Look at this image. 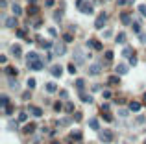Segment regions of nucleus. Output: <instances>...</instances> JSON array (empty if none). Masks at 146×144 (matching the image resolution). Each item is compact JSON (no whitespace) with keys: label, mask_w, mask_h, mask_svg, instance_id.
Wrapping results in <instances>:
<instances>
[{"label":"nucleus","mask_w":146,"mask_h":144,"mask_svg":"<svg viewBox=\"0 0 146 144\" xmlns=\"http://www.w3.org/2000/svg\"><path fill=\"white\" fill-rule=\"evenodd\" d=\"M74 61H76V65H83L85 63V54H83L81 48H74Z\"/></svg>","instance_id":"1"},{"label":"nucleus","mask_w":146,"mask_h":144,"mask_svg":"<svg viewBox=\"0 0 146 144\" xmlns=\"http://www.w3.org/2000/svg\"><path fill=\"white\" fill-rule=\"evenodd\" d=\"M105 22H107V15H105V13H102V15H98V17H96L94 26H96L98 30H102V28L105 26Z\"/></svg>","instance_id":"2"},{"label":"nucleus","mask_w":146,"mask_h":144,"mask_svg":"<svg viewBox=\"0 0 146 144\" xmlns=\"http://www.w3.org/2000/svg\"><path fill=\"white\" fill-rule=\"evenodd\" d=\"M26 65H28V68H30V70H41V68L44 67V61L37 59V61H32V63H26Z\"/></svg>","instance_id":"3"},{"label":"nucleus","mask_w":146,"mask_h":144,"mask_svg":"<svg viewBox=\"0 0 146 144\" xmlns=\"http://www.w3.org/2000/svg\"><path fill=\"white\" fill-rule=\"evenodd\" d=\"M98 139L102 140V142H105V144H107V142H111V140H113V133H111V131H100Z\"/></svg>","instance_id":"4"},{"label":"nucleus","mask_w":146,"mask_h":144,"mask_svg":"<svg viewBox=\"0 0 146 144\" xmlns=\"http://www.w3.org/2000/svg\"><path fill=\"white\" fill-rule=\"evenodd\" d=\"M100 72H102V65H100V63H93V65L89 67V74L91 76H96V74H100Z\"/></svg>","instance_id":"5"},{"label":"nucleus","mask_w":146,"mask_h":144,"mask_svg":"<svg viewBox=\"0 0 146 144\" xmlns=\"http://www.w3.org/2000/svg\"><path fill=\"white\" fill-rule=\"evenodd\" d=\"M4 24L7 28H15L17 26V15H15V17H6L4 19Z\"/></svg>","instance_id":"6"},{"label":"nucleus","mask_w":146,"mask_h":144,"mask_svg":"<svg viewBox=\"0 0 146 144\" xmlns=\"http://www.w3.org/2000/svg\"><path fill=\"white\" fill-rule=\"evenodd\" d=\"M65 52H67V48H65V44H63V43L54 44V54H56V55H63Z\"/></svg>","instance_id":"7"},{"label":"nucleus","mask_w":146,"mask_h":144,"mask_svg":"<svg viewBox=\"0 0 146 144\" xmlns=\"http://www.w3.org/2000/svg\"><path fill=\"white\" fill-rule=\"evenodd\" d=\"M87 46H93L94 48V50H102V43H100V41H94V39H89V41H87Z\"/></svg>","instance_id":"8"},{"label":"nucleus","mask_w":146,"mask_h":144,"mask_svg":"<svg viewBox=\"0 0 146 144\" xmlns=\"http://www.w3.org/2000/svg\"><path fill=\"white\" fill-rule=\"evenodd\" d=\"M39 59V54L37 52H28L26 54V63H32V61H37Z\"/></svg>","instance_id":"9"},{"label":"nucleus","mask_w":146,"mask_h":144,"mask_svg":"<svg viewBox=\"0 0 146 144\" xmlns=\"http://www.w3.org/2000/svg\"><path fill=\"white\" fill-rule=\"evenodd\" d=\"M115 72H117V74H126V72H128V65H124V63H118L117 68H115Z\"/></svg>","instance_id":"10"},{"label":"nucleus","mask_w":146,"mask_h":144,"mask_svg":"<svg viewBox=\"0 0 146 144\" xmlns=\"http://www.w3.org/2000/svg\"><path fill=\"white\" fill-rule=\"evenodd\" d=\"M30 113H32L33 116H37V118H39V116H43V109H41V107H35V105H32V107H30Z\"/></svg>","instance_id":"11"},{"label":"nucleus","mask_w":146,"mask_h":144,"mask_svg":"<svg viewBox=\"0 0 146 144\" xmlns=\"http://www.w3.org/2000/svg\"><path fill=\"white\" fill-rule=\"evenodd\" d=\"M50 72H52V76H56V78H59V76H61V72H63V68H61L59 65H54V67L50 68Z\"/></svg>","instance_id":"12"},{"label":"nucleus","mask_w":146,"mask_h":144,"mask_svg":"<svg viewBox=\"0 0 146 144\" xmlns=\"http://www.w3.org/2000/svg\"><path fill=\"white\" fill-rule=\"evenodd\" d=\"M89 127H91V129H94V131H98L100 129V122H98L96 118H91L89 120Z\"/></svg>","instance_id":"13"},{"label":"nucleus","mask_w":146,"mask_h":144,"mask_svg":"<svg viewBox=\"0 0 146 144\" xmlns=\"http://www.w3.org/2000/svg\"><path fill=\"white\" fill-rule=\"evenodd\" d=\"M120 20H122V24H131V15L122 13V15H120Z\"/></svg>","instance_id":"14"},{"label":"nucleus","mask_w":146,"mask_h":144,"mask_svg":"<svg viewBox=\"0 0 146 144\" xmlns=\"http://www.w3.org/2000/svg\"><path fill=\"white\" fill-rule=\"evenodd\" d=\"M11 54L15 55V57H20V55H22V50H20V46H17V44H15V46H11Z\"/></svg>","instance_id":"15"},{"label":"nucleus","mask_w":146,"mask_h":144,"mask_svg":"<svg viewBox=\"0 0 146 144\" xmlns=\"http://www.w3.org/2000/svg\"><path fill=\"white\" fill-rule=\"evenodd\" d=\"M39 44H41V48H44V50H50V48L54 46L50 41H43V39H39Z\"/></svg>","instance_id":"16"},{"label":"nucleus","mask_w":146,"mask_h":144,"mask_svg":"<svg viewBox=\"0 0 146 144\" xmlns=\"http://www.w3.org/2000/svg\"><path fill=\"white\" fill-rule=\"evenodd\" d=\"M139 109H141V103H139V102H131V103H129V111H133V113H137Z\"/></svg>","instance_id":"17"},{"label":"nucleus","mask_w":146,"mask_h":144,"mask_svg":"<svg viewBox=\"0 0 146 144\" xmlns=\"http://www.w3.org/2000/svg\"><path fill=\"white\" fill-rule=\"evenodd\" d=\"M80 98H81V102H85V103H93V96H87V94L80 92Z\"/></svg>","instance_id":"18"},{"label":"nucleus","mask_w":146,"mask_h":144,"mask_svg":"<svg viewBox=\"0 0 146 144\" xmlns=\"http://www.w3.org/2000/svg\"><path fill=\"white\" fill-rule=\"evenodd\" d=\"M11 11H13V15H17V17L22 13V9H20V6H19V4H13V6H11Z\"/></svg>","instance_id":"19"},{"label":"nucleus","mask_w":146,"mask_h":144,"mask_svg":"<svg viewBox=\"0 0 146 144\" xmlns=\"http://www.w3.org/2000/svg\"><path fill=\"white\" fill-rule=\"evenodd\" d=\"M46 91H48L50 94H54V92L57 91V85H56V83H46Z\"/></svg>","instance_id":"20"},{"label":"nucleus","mask_w":146,"mask_h":144,"mask_svg":"<svg viewBox=\"0 0 146 144\" xmlns=\"http://www.w3.org/2000/svg\"><path fill=\"white\" fill-rule=\"evenodd\" d=\"M28 13H30V15H37V13H39V7H37L35 4H32V6L28 7Z\"/></svg>","instance_id":"21"},{"label":"nucleus","mask_w":146,"mask_h":144,"mask_svg":"<svg viewBox=\"0 0 146 144\" xmlns=\"http://www.w3.org/2000/svg\"><path fill=\"white\" fill-rule=\"evenodd\" d=\"M6 74H11V76H17V68H15V67H6Z\"/></svg>","instance_id":"22"},{"label":"nucleus","mask_w":146,"mask_h":144,"mask_svg":"<svg viewBox=\"0 0 146 144\" xmlns=\"http://www.w3.org/2000/svg\"><path fill=\"white\" fill-rule=\"evenodd\" d=\"M115 41L120 43V44H122V43H126V35H124V33H118L117 37H115Z\"/></svg>","instance_id":"23"},{"label":"nucleus","mask_w":146,"mask_h":144,"mask_svg":"<svg viewBox=\"0 0 146 144\" xmlns=\"http://www.w3.org/2000/svg\"><path fill=\"white\" fill-rule=\"evenodd\" d=\"M70 139H72V140H80V139H81V133H80V131L70 133Z\"/></svg>","instance_id":"24"},{"label":"nucleus","mask_w":146,"mask_h":144,"mask_svg":"<svg viewBox=\"0 0 146 144\" xmlns=\"http://www.w3.org/2000/svg\"><path fill=\"white\" fill-rule=\"evenodd\" d=\"M131 28H133L135 33H141V26H139V22H133V24H131Z\"/></svg>","instance_id":"25"},{"label":"nucleus","mask_w":146,"mask_h":144,"mask_svg":"<svg viewBox=\"0 0 146 144\" xmlns=\"http://www.w3.org/2000/svg\"><path fill=\"white\" fill-rule=\"evenodd\" d=\"M139 13L142 15V17H146V4H141L139 6Z\"/></svg>","instance_id":"26"},{"label":"nucleus","mask_w":146,"mask_h":144,"mask_svg":"<svg viewBox=\"0 0 146 144\" xmlns=\"http://www.w3.org/2000/svg\"><path fill=\"white\" fill-rule=\"evenodd\" d=\"M61 19H63V13H61V11H56V13H54V20H61Z\"/></svg>","instance_id":"27"},{"label":"nucleus","mask_w":146,"mask_h":144,"mask_svg":"<svg viewBox=\"0 0 146 144\" xmlns=\"http://www.w3.org/2000/svg\"><path fill=\"white\" fill-rule=\"evenodd\" d=\"M70 122H72L70 118H63V120H61V122H57V126H68Z\"/></svg>","instance_id":"28"},{"label":"nucleus","mask_w":146,"mask_h":144,"mask_svg":"<svg viewBox=\"0 0 146 144\" xmlns=\"http://www.w3.org/2000/svg\"><path fill=\"white\" fill-rule=\"evenodd\" d=\"M104 57H105V61H111V59H113V52H111V50H107V52L104 54Z\"/></svg>","instance_id":"29"},{"label":"nucleus","mask_w":146,"mask_h":144,"mask_svg":"<svg viewBox=\"0 0 146 144\" xmlns=\"http://www.w3.org/2000/svg\"><path fill=\"white\" fill-rule=\"evenodd\" d=\"M100 111H102V113H107V111H109V103H102V105H100Z\"/></svg>","instance_id":"30"},{"label":"nucleus","mask_w":146,"mask_h":144,"mask_svg":"<svg viewBox=\"0 0 146 144\" xmlns=\"http://www.w3.org/2000/svg\"><path fill=\"white\" fill-rule=\"evenodd\" d=\"M83 85H85V81H83V79H76V87H78L80 91L83 89Z\"/></svg>","instance_id":"31"},{"label":"nucleus","mask_w":146,"mask_h":144,"mask_svg":"<svg viewBox=\"0 0 146 144\" xmlns=\"http://www.w3.org/2000/svg\"><path fill=\"white\" fill-rule=\"evenodd\" d=\"M104 120H105V122H113V116L109 115V111H107V113H104Z\"/></svg>","instance_id":"32"},{"label":"nucleus","mask_w":146,"mask_h":144,"mask_svg":"<svg viewBox=\"0 0 146 144\" xmlns=\"http://www.w3.org/2000/svg\"><path fill=\"white\" fill-rule=\"evenodd\" d=\"M33 129H35V126H33V124H30V126H26V127H24V133H32Z\"/></svg>","instance_id":"33"},{"label":"nucleus","mask_w":146,"mask_h":144,"mask_svg":"<svg viewBox=\"0 0 146 144\" xmlns=\"http://www.w3.org/2000/svg\"><path fill=\"white\" fill-rule=\"evenodd\" d=\"M72 39H74V37H72L70 33H65V35H63V41H65V43H70Z\"/></svg>","instance_id":"34"},{"label":"nucleus","mask_w":146,"mask_h":144,"mask_svg":"<svg viewBox=\"0 0 146 144\" xmlns=\"http://www.w3.org/2000/svg\"><path fill=\"white\" fill-rule=\"evenodd\" d=\"M26 120H28V115L26 113H20L19 115V122H26Z\"/></svg>","instance_id":"35"},{"label":"nucleus","mask_w":146,"mask_h":144,"mask_svg":"<svg viewBox=\"0 0 146 144\" xmlns=\"http://www.w3.org/2000/svg\"><path fill=\"white\" fill-rule=\"evenodd\" d=\"M65 111H67V113H72V111H74V105H72V103H67V105H65Z\"/></svg>","instance_id":"36"},{"label":"nucleus","mask_w":146,"mask_h":144,"mask_svg":"<svg viewBox=\"0 0 146 144\" xmlns=\"http://www.w3.org/2000/svg\"><path fill=\"white\" fill-rule=\"evenodd\" d=\"M0 103H2V105H7V96H6V94L0 96Z\"/></svg>","instance_id":"37"},{"label":"nucleus","mask_w":146,"mask_h":144,"mask_svg":"<svg viewBox=\"0 0 146 144\" xmlns=\"http://www.w3.org/2000/svg\"><path fill=\"white\" fill-rule=\"evenodd\" d=\"M17 37L24 39V37H26V30H19V31H17Z\"/></svg>","instance_id":"38"},{"label":"nucleus","mask_w":146,"mask_h":144,"mask_svg":"<svg viewBox=\"0 0 146 144\" xmlns=\"http://www.w3.org/2000/svg\"><path fill=\"white\" fill-rule=\"evenodd\" d=\"M128 113H129L128 109H118V115H120V116H128Z\"/></svg>","instance_id":"39"},{"label":"nucleus","mask_w":146,"mask_h":144,"mask_svg":"<svg viewBox=\"0 0 146 144\" xmlns=\"http://www.w3.org/2000/svg\"><path fill=\"white\" fill-rule=\"evenodd\" d=\"M68 72H70V74H74V72H76V65H74V63L68 65Z\"/></svg>","instance_id":"40"},{"label":"nucleus","mask_w":146,"mask_h":144,"mask_svg":"<svg viewBox=\"0 0 146 144\" xmlns=\"http://www.w3.org/2000/svg\"><path fill=\"white\" fill-rule=\"evenodd\" d=\"M63 109V105H61V103L57 102V103H54V111H61Z\"/></svg>","instance_id":"41"},{"label":"nucleus","mask_w":146,"mask_h":144,"mask_svg":"<svg viewBox=\"0 0 146 144\" xmlns=\"http://www.w3.org/2000/svg\"><path fill=\"white\" fill-rule=\"evenodd\" d=\"M9 87H13V89H19V83L13 81V79H9Z\"/></svg>","instance_id":"42"},{"label":"nucleus","mask_w":146,"mask_h":144,"mask_svg":"<svg viewBox=\"0 0 146 144\" xmlns=\"http://www.w3.org/2000/svg\"><path fill=\"white\" fill-rule=\"evenodd\" d=\"M81 120V113H74V122H80Z\"/></svg>","instance_id":"43"},{"label":"nucleus","mask_w":146,"mask_h":144,"mask_svg":"<svg viewBox=\"0 0 146 144\" xmlns=\"http://www.w3.org/2000/svg\"><path fill=\"white\" fill-rule=\"evenodd\" d=\"M28 87H30V89H33V87H35V79H28Z\"/></svg>","instance_id":"44"},{"label":"nucleus","mask_w":146,"mask_h":144,"mask_svg":"<svg viewBox=\"0 0 146 144\" xmlns=\"http://www.w3.org/2000/svg\"><path fill=\"white\" fill-rule=\"evenodd\" d=\"M122 54H124L126 57H128V55H131V48H124V52H122Z\"/></svg>","instance_id":"45"},{"label":"nucleus","mask_w":146,"mask_h":144,"mask_svg":"<svg viewBox=\"0 0 146 144\" xmlns=\"http://www.w3.org/2000/svg\"><path fill=\"white\" fill-rule=\"evenodd\" d=\"M109 83L111 85H117L118 83V78H109Z\"/></svg>","instance_id":"46"},{"label":"nucleus","mask_w":146,"mask_h":144,"mask_svg":"<svg viewBox=\"0 0 146 144\" xmlns=\"http://www.w3.org/2000/svg\"><path fill=\"white\" fill-rule=\"evenodd\" d=\"M129 65H133V67L137 65V59H135V55H133V57H129Z\"/></svg>","instance_id":"47"},{"label":"nucleus","mask_w":146,"mask_h":144,"mask_svg":"<svg viewBox=\"0 0 146 144\" xmlns=\"http://www.w3.org/2000/svg\"><path fill=\"white\" fill-rule=\"evenodd\" d=\"M117 4H118V6H126L128 0H117Z\"/></svg>","instance_id":"48"},{"label":"nucleus","mask_w":146,"mask_h":144,"mask_svg":"<svg viewBox=\"0 0 146 144\" xmlns=\"http://www.w3.org/2000/svg\"><path fill=\"white\" fill-rule=\"evenodd\" d=\"M48 31H50V35H52V37H56V35H57V31H56V30H54V28H50Z\"/></svg>","instance_id":"49"},{"label":"nucleus","mask_w":146,"mask_h":144,"mask_svg":"<svg viewBox=\"0 0 146 144\" xmlns=\"http://www.w3.org/2000/svg\"><path fill=\"white\" fill-rule=\"evenodd\" d=\"M6 113H7V115H11V113H13V107L7 105V107H6Z\"/></svg>","instance_id":"50"},{"label":"nucleus","mask_w":146,"mask_h":144,"mask_svg":"<svg viewBox=\"0 0 146 144\" xmlns=\"http://www.w3.org/2000/svg\"><path fill=\"white\" fill-rule=\"evenodd\" d=\"M104 98H111V92L109 91H104Z\"/></svg>","instance_id":"51"},{"label":"nucleus","mask_w":146,"mask_h":144,"mask_svg":"<svg viewBox=\"0 0 146 144\" xmlns=\"http://www.w3.org/2000/svg\"><path fill=\"white\" fill-rule=\"evenodd\" d=\"M46 6H48V7H52V6H54V0H46Z\"/></svg>","instance_id":"52"},{"label":"nucleus","mask_w":146,"mask_h":144,"mask_svg":"<svg viewBox=\"0 0 146 144\" xmlns=\"http://www.w3.org/2000/svg\"><path fill=\"white\" fill-rule=\"evenodd\" d=\"M141 41H142V43H146V35H141Z\"/></svg>","instance_id":"53"},{"label":"nucleus","mask_w":146,"mask_h":144,"mask_svg":"<svg viewBox=\"0 0 146 144\" xmlns=\"http://www.w3.org/2000/svg\"><path fill=\"white\" fill-rule=\"evenodd\" d=\"M52 144H59V142H56V140H54V142H52Z\"/></svg>","instance_id":"54"},{"label":"nucleus","mask_w":146,"mask_h":144,"mask_svg":"<svg viewBox=\"0 0 146 144\" xmlns=\"http://www.w3.org/2000/svg\"><path fill=\"white\" fill-rule=\"evenodd\" d=\"M144 102H146V94H144Z\"/></svg>","instance_id":"55"},{"label":"nucleus","mask_w":146,"mask_h":144,"mask_svg":"<svg viewBox=\"0 0 146 144\" xmlns=\"http://www.w3.org/2000/svg\"><path fill=\"white\" fill-rule=\"evenodd\" d=\"M129 2H133V0H129Z\"/></svg>","instance_id":"56"}]
</instances>
